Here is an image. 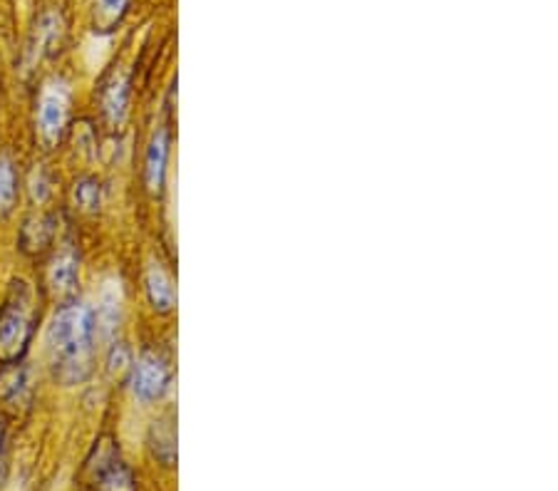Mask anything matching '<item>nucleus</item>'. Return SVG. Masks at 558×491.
<instances>
[{
    "label": "nucleus",
    "instance_id": "obj_1",
    "mask_svg": "<svg viewBox=\"0 0 558 491\" xmlns=\"http://www.w3.org/2000/svg\"><path fill=\"white\" fill-rule=\"evenodd\" d=\"M48 351L52 370L62 385L85 382L92 372L95 312L79 300L62 306L48 328Z\"/></svg>",
    "mask_w": 558,
    "mask_h": 491
},
{
    "label": "nucleus",
    "instance_id": "obj_2",
    "mask_svg": "<svg viewBox=\"0 0 558 491\" xmlns=\"http://www.w3.org/2000/svg\"><path fill=\"white\" fill-rule=\"evenodd\" d=\"M35 293L28 281L15 279L0 306V365L21 363L35 333Z\"/></svg>",
    "mask_w": 558,
    "mask_h": 491
},
{
    "label": "nucleus",
    "instance_id": "obj_3",
    "mask_svg": "<svg viewBox=\"0 0 558 491\" xmlns=\"http://www.w3.org/2000/svg\"><path fill=\"white\" fill-rule=\"evenodd\" d=\"M70 118V89L62 83H50L42 89L38 110V132L48 147H55Z\"/></svg>",
    "mask_w": 558,
    "mask_h": 491
},
{
    "label": "nucleus",
    "instance_id": "obj_4",
    "mask_svg": "<svg viewBox=\"0 0 558 491\" xmlns=\"http://www.w3.org/2000/svg\"><path fill=\"white\" fill-rule=\"evenodd\" d=\"M170 385V368L154 353H145L132 368V390L141 402H154L166 392Z\"/></svg>",
    "mask_w": 558,
    "mask_h": 491
},
{
    "label": "nucleus",
    "instance_id": "obj_5",
    "mask_svg": "<svg viewBox=\"0 0 558 491\" xmlns=\"http://www.w3.org/2000/svg\"><path fill=\"white\" fill-rule=\"evenodd\" d=\"M95 487L97 491H137V479L127 464L120 459V454L110 450L100 457Z\"/></svg>",
    "mask_w": 558,
    "mask_h": 491
},
{
    "label": "nucleus",
    "instance_id": "obj_6",
    "mask_svg": "<svg viewBox=\"0 0 558 491\" xmlns=\"http://www.w3.org/2000/svg\"><path fill=\"white\" fill-rule=\"evenodd\" d=\"M58 234V219L52 213L30 217L21 229V251L28 256L46 254Z\"/></svg>",
    "mask_w": 558,
    "mask_h": 491
},
{
    "label": "nucleus",
    "instance_id": "obj_7",
    "mask_svg": "<svg viewBox=\"0 0 558 491\" xmlns=\"http://www.w3.org/2000/svg\"><path fill=\"white\" fill-rule=\"evenodd\" d=\"M79 281V258L73 248H65L55 256L48 271V285L58 298H70L77 289Z\"/></svg>",
    "mask_w": 558,
    "mask_h": 491
},
{
    "label": "nucleus",
    "instance_id": "obj_8",
    "mask_svg": "<svg viewBox=\"0 0 558 491\" xmlns=\"http://www.w3.org/2000/svg\"><path fill=\"white\" fill-rule=\"evenodd\" d=\"M0 400L11 407L28 405L30 400V372L21 363H11L0 368Z\"/></svg>",
    "mask_w": 558,
    "mask_h": 491
},
{
    "label": "nucleus",
    "instance_id": "obj_9",
    "mask_svg": "<svg viewBox=\"0 0 558 491\" xmlns=\"http://www.w3.org/2000/svg\"><path fill=\"white\" fill-rule=\"evenodd\" d=\"M166 157H170V134H166V130H159L152 137V142H149L147 162H145V182H147V189L152 194L162 192Z\"/></svg>",
    "mask_w": 558,
    "mask_h": 491
},
{
    "label": "nucleus",
    "instance_id": "obj_10",
    "mask_svg": "<svg viewBox=\"0 0 558 491\" xmlns=\"http://www.w3.org/2000/svg\"><path fill=\"white\" fill-rule=\"evenodd\" d=\"M129 75L114 73L110 83L102 89V112L112 124H120L124 120V112H127L129 105Z\"/></svg>",
    "mask_w": 558,
    "mask_h": 491
},
{
    "label": "nucleus",
    "instance_id": "obj_11",
    "mask_svg": "<svg viewBox=\"0 0 558 491\" xmlns=\"http://www.w3.org/2000/svg\"><path fill=\"white\" fill-rule=\"evenodd\" d=\"M147 298L159 312H170L174 308V285L170 281V275H166L159 266H152L147 271Z\"/></svg>",
    "mask_w": 558,
    "mask_h": 491
},
{
    "label": "nucleus",
    "instance_id": "obj_12",
    "mask_svg": "<svg viewBox=\"0 0 558 491\" xmlns=\"http://www.w3.org/2000/svg\"><path fill=\"white\" fill-rule=\"evenodd\" d=\"M132 0H95L92 25L97 33H112L127 17Z\"/></svg>",
    "mask_w": 558,
    "mask_h": 491
},
{
    "label": "nucleus",
    "instance_id": "obj_13",
    "mask_svg": "<svg viewBox=\"0 0 558 491\" xmlns=\"http://www.w3.org/2000/svg\"><path fill=\"white\" fill-rule=\"evenodd\" d=\"M17 199V176L13 162L8 157H0V217H8L13 211Z\"/></svg>",
    "mask_w": 558,
    "mask_h": 491
},
{
    "label": "nucleus",
    "instance_id": "obj_14",
    "mask_svg": "<svg viewBox=\"0 0 558 491\" xmlns=\"http://www.w3.org/2000/svg\"><path fill=\"white\" fill-rule=\"evenodd\" d=\"M75 204L87 213H95L102 204V186L97 179L87 176L75 184Z\"/></svg>",
    "mask_w": 558,
    "mask_h": 491
},
{
    "label": "nucleus",
    "instance_id": "obj_15",
    "mask_svg": "<svg viewBox=\"0 0 558 491\" xmlns=\"http://www.w3.org/2000/svg\"><path fill=\"white\" fill-rule=\"evenodd\" d=\"M154 452L157 457L162 459L164 464H172L176 457V440H174V432H172V425L170 422H154Z\"/></svg>",
    "mask_w": 558,
    "mask_h": 491
},
{
    "label": "nucleus",
    "instance_id": "obj_16",
    "mask_svg": "<svg viewBox=\"0 0 558 491\" xmlns=\"http://www.w3.org/2000/svg\"><path fill=\"white\" fill-rule=\"evenodd\" d=\"M129 368V353H127V347H122V345H117L112 351V357H110V370L112 372H122V370H127Z\"/></svg>",
    "mask_w": 558,
    "mask_h": 491
},
{
    "label": "nucleus",
    "instance_id": "obj_17",
    "mask_svg": "<svg viewBox=\"0 0 558 491\" xmlns=\"http://www.w3.org/2000/svg\"><path fill=\"white\" fill-rule=\"evenodd\" d=\"M5 479H8V462L3 457V452H0V491L5 487Z\"/></svg>",
    "mask_w": 558,
    "mask_h": 491
},
{
    "label": "nucleus",
    "instance_id": "obj_18",
    "mask_svg": "<svg viewBox=\"0 0 558 491\" xmlns=\"http://www.w3.org/2000/svg\"><path fill=\"white\" fill-rule=\"evenodd\" d=\"M3 440H5V425L3 419H0V450H3Z\"/></svg>",
    "mask_w": 558,
    "mask_h": 491
}]
</instances>
